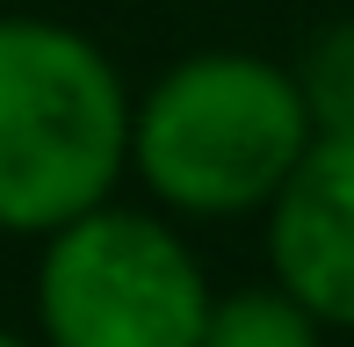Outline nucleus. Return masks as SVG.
<instances>
[{"mask_svg":"<svg viewBox=\"0 0 354 347\" xmlns=\"http://www.w3.org/2000/svg\"><path fill=\"white\" fill-rule=\"evenodd\" d=\"M123 73L94 37L37 15H0V232L51 239L131 174Z\"/></svg>","mask_w":354,"mask_h":347,"instance_id":"obj_1","label":"nucleus"},{"mask_svg":"<svg viewBox=\"0 0 354 347\" xmlns=\"http://www.w3.org/2000/svg\"><path fill=\"white\" fill-rule=\"evenodd\" d=\"M318 123L297 73L261 51H196L131 116V174L181 217H246L311 152Z\"/></svg>","mask_w":354,"mask_h":347,"instance_id":"obj_2","label":"nucleus"},{"mask_svg":"<svg viewBox=\"0 0 354 347\" xmlns=\"http://www.w3.org/2000/svg\"><path fill=\"white\" fill-rule=\"evenodd\" d=\"M210 304L203 261L152 210L94 203L44 239L37 261L44 347H203Z\"/></svg>","mask_w":354,"mask_h":347,"instance_id":"obj_3","label":"nucleus"},{"mask_svg":"<svg viewBox=\"0 0 354 347\" xmlns=\"http://www.w3.org/2000/svg\"><path fill=\"white\" fill-rule=\"evenodd\" d=\"M268 261L289 297L354 333V138L318 131L268 203Z\"/></svg>","mask_w":354,"mask_h":347,"instance_id":"obj_4","label":"nucleus"},{"mask_svg":"<svg viewBox=\"0 0 354 347\" xmlns=\"http://www.w3.org/2000/svg\"><path fill=\"white\" fill-rule=\"evenodd\" d=\"M203 347H326V319L282 282H261V290H232L210 304Z\"/></svg>","mask_w":354,"mask_h":347,"instance_id":"obj_5","label":"nucleus"},{"mask_svg":"<svg viewBox=\"0 0 354 347\" xmlns=\"http://www.w3.org/2000/svg\"><path fill=\"white\" fill-rule=\"evenodd\" d=\"M297 87L311 102V123L318 131H347L354 138V22H333L311 37L297 66Z\"/></svg>","mask_w":354,"mask_h":347,"instance_id":"obj_6","label":"nucleus"},{"mask_svg":"<svg viewBox=\"0 0 354 347\" xmlns=\"http://www.w3.org/2000/svg\"><path fill=\"white\" fill-rule=\"evenodd\" d=\"M0 347H29V340H22V333H8V326H0Z\"/></svg>","mask_w":354,"mask_h":347,"instance_id":"obj_7","label":"nucleus"}]
</instances>
